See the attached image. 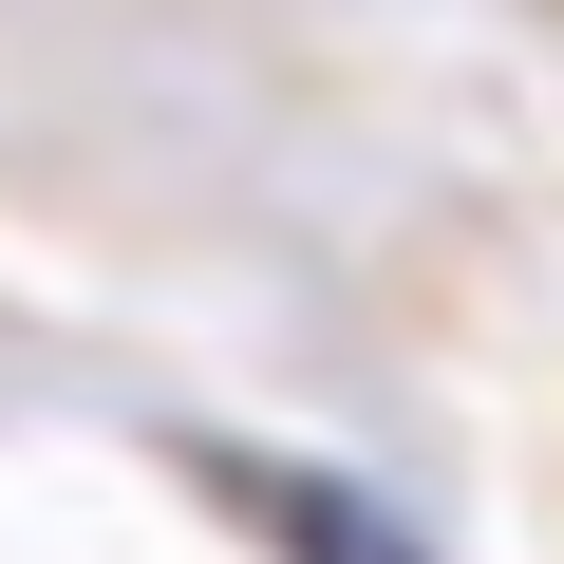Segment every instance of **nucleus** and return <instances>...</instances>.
<instances>
[{
	"instance_id": "1",
	"label": "nucleus",
	"mask_w": 564,
	"mask_h": 564,
	"mask_svg": "<svg viewBox=\"0 0 564 564\" xmlns=\"http://www.w3.org/2000/svg\"><path fill=\"white\" fill-rule=\"evenodd\" d=\"M282 527H302V564H414V545H395L358 489H282Z\"/></svg>"
}]
</instances>
